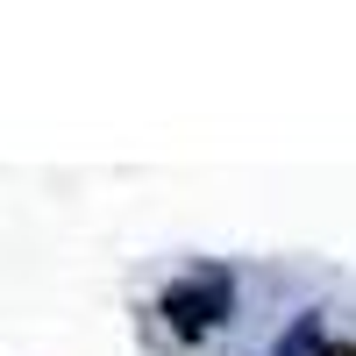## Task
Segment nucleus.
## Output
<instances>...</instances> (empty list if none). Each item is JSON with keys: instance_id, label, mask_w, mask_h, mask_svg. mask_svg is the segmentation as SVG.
I'll list each match as a JSON object with an SVG mask.
<instances>
[{"instance_id": "nucleus-1", "label": "nucleus", "mask_w": 356, "mask_h": 356, "mask_svg": "<svg viewBox=\"0 0 356 356\" xmlns=\"http://www.w3.org/2000/svg\"><path fill=\"white\" fill-rule=\"evenodd\" d=\"M228 314H235V278L221 271V264H207V271L178 278L164 292V321H171L178 335H207V328H221Z\"/></svg>"}, {"instance_id": "nucleus-2", "label": "nucleus", "mask_w": 356, "mask_h": 356, "mask_svg": "<svg viewBox=\"0 0 356 356\" xmlns=\"http://www.w3.org/2000/svg\"><path fill=\"white\" fill-rule=\"evenodd\" d=\"M328 356H356V342H328Z\"/></svg>"}]
</instances>
